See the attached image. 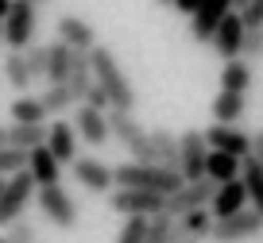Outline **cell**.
Returning a JSON list of instances; mask_svg holds the SVG:
<instances>
[{
    "label": "cell",
    "mask_w": 263,
    "mask_h": 243,
    "mask_svg": "<svg viewBox=\"0 0 263 243\" xmlns=\"http://www.w3.org/2000/svg\"><path fill=\"white\" fill-rule=\"evenodd\" d=\"M93 85V62H89V50H74L70 58V73H66V89L74 97V105H82L85 89Z\"/></svg>",
    "instance_id": "obj_19"
},
{
    "label": "cell",
    "mask_w": 263,
    "mask_h": 243,
    "mask_svg": "<svg viewBox=\"0 0 263 243\" xmlns=\"http://www.w3.org/2000/svg\"><path fill=\"white\" fill-rule=\"evenodd\" d=\"M8 8H12V0H0V24H4V16H8Z\"/></svg>",
    "instance_id": "obj_42"
},
{
    "label": "cell",
    "mask_w": 263,
    "mask_h": 243,
    "mask_svg": "<svg viewBox=\"0 0 263 243\" xmlns=\"http://www.w3.org/2000/svg\"><path fill=\"white\" fill-rule=\"evenodd\" d=\"M248 112L244 93H217L213 97V124H240Z\"/></svg>",
    "instance_id": "obj_21"
},
{
    "label": "cell",
    "mask_w": 263,
    "mask_h": 243,
    "mask_svg": "<svg viewBox=\"0 0 263 243\" xmlns=\"http://www.w3.org/2000/svg\"><path fill=\"white\" fill-rule=\"evenodd\" d=\"M70 166H74V181L85 186L89 193H108L112 189V166H105L101 158H82L78 154Z\"/></svg>",
    "instance_id": "obj_15"
},
{
    "label": "cell",
    "mask_w": 263,
    "mask_h": 243,
    "mask_svg": "<svg viewBox=\"0 0 263 243\" xmlns=\"http://www.w3.org/2000/svg\"><path fill=\"white\" fill-rule=\"evenodd\" d=\"M54 31H58V39H62L70 50H93L97 47V31H93V24L82 19V16H62Z\"/></svg>",
    "instance_id": "obj_17"
},
{
    "label": "cell",
    "mask_w": 263,
    "mask_h": 243,
    "mask_svg": "<svg viewBox=\"0 0 263 243\" xmlns=\"http://www.w3.org/2000/svg\"><path fill=\"white\" fill-rule=\"evenodd\" d=\"M147 224H151L147 216H128L124 228H120V235H116V243H143L147 239Z\"/></svg>",
    "instance_id": "obj_31"
},
{
    "label": "cell",
    "mask_w": 263,
    "mask_h": 243,
    "mask_svg": "<svg viewBox=\"0 0 263 243\" xmlns=\"http://www.w3.org/2000/svg\"><path fill=\"white\" fill-rule=\"evenodd\" d=\"M244 4H248V0H232V12H240V8H244Z\"/></svg>",
    "instance_id": "obj_44"
},
{
    "label": "cell",
    "mask_w": 263,
    "mask_h": 243,
    "mask_svg": "<svg viewBox=\"0 0 263 243\" xmlns=\"http://www.w3.org/2000/svg\"><path fill=\"white\" fill-rule=\"evenodd\" d=\"M74 131H78V139H85L89 147H105L108 143V112H97V108H89V105H78V112H74Z\"/></svg>",
    "instance_id": "obj_11"
},
{
    "label": "cell",
    "mask_w": 263,
    "mask_h": 243,
    "mask_svg": "<svg viewBox=\"0 0 263 243\" xmlns=\"http://www.w3.org/2000/svg\"><path fill=\"white\" fill-rule=\"evenodd\" d=\"M0 243H8V239H0Z\"/></svg>",
    "instance_id": "obj_49"
},
{
    "label": "cell",
    "mask_w": 263,
    "mask_h": 243,
    "mask_svg": "<svg viewBox=\"0 0 263 243\" xmlns=\"http://www.w3.org/2000/svg\"><path fill=\"white\" fill-rule=\"evenodd\" d=\"M27 170H31L35 186H62V162L47 151V143L27 151Z\"/></svg>",
    "instance_id": "obj_18"
},
{
    "label": "cell",
    "mask_w": 263,
    "mask_h": 243,
    "mask_svg": "<svg viewBox=\"0 0 263 243\" xmlns=\"http://www.w3.org/2000/svg\"><path fill=\"white\" fill-rule=\"evenodd\" d=\"M171 243H201L194 232H186L182 224H171Z\"/></svg>",
    "instance_id": "obj_39"
},
{
    "label": "cell",
    "mask_w": 263,
    "mask_h": 243,
    "mask_svg": "<svg viewBox=\"0 0 263 243\" xmlns=\"http://www.w3.org/2000/svg\"><path fill=\"white\" fill-rule=\"evenodd\" d=\"M263 232V216L255 209H244L236 216H224V220H213V232L209 239L213 243H240V239H252V235Z\"/></svg>",
    "instance_id": "obj_9"
},
{
    "label": "cell",
    "mask_w": 263,
    "mask_h": 243,
    "mask_svg": "<svg viewBox=\"0 0 263 243\" xmlns=\"http://www.w3.org/2000/svg\"><path fill=\"white\" fill-rule=\"evenodd\" d=\"M89 62H93V81L108 93V105H112L116 112H132V108H136V93H132V81H128V73L120 70L116 54L108 47H93Z\"/></svg>",
    "instance_id": "obj_1"
},
{
    "label": "cell",
    "mask_w": 263,
    "mask_h": 243,
    "mask_svg": "<svg viewBox=\"0 0 263 243\" xmlns=\"http://www.w3.org/2000/svg\"><path fill=\"white\" fill-rule=\"evenodd\" d=\"M171 224H174V220L166 216V212H163V216H151L147 239H143V243H171Z\"/></svg>",
    "instance_id": "obj_35"
},
{
    "label": "cell",
    "mask_w": 263,
    "mask_h": 243,
    "mask_svg": "<svg viewBox=\"0 0 263 243\" xmlns=\"http://www.w3.org/2000/svg\"><path fill=\"white\" fill-rule=\"evenodd\" d=\"M159 4H174V0H159Z\"/></svg>",
    "instance_id": "obj_47"
},
{
    "label": "cell",
    "mask_w": 263,
    "mask_h": 243,
    "mask_svg": "<svg viewBox=\"0 0 263 243\" xmlns=\"http://www.w3.org/2000/svg\"><path fill=\"white\" fill-rule=\"evenodd\" d=\"M70 58H74V50L66 47L62 39H54L47 47V77L50 85H66V73H70Z\"/></svg>",
    "instance_id": "obj_25"
},
{
    "label": "cell",
    "mask_w": 263,
    "mask_h": 243,
    "mask_svg": "<svg viewBox=\"0 0 263 243\" xmlns=\"http://www.w3.org/2000/svg\"><path fill=\"white\" fill-rule=\"evenodd\" d=\"M205 143L209 151H224V154H236V158H248L252 154V135L236 124H213L205 131Z\"/></svg>",
    "instance_id": "obj_10"
},
{
    "label": "cell",
    "mask_w": 263,
    "mask_h": 243,
    "mask_svg": "<svg viewBox=\"0 0 263 243\" xmlns=\"http://www.w3.org/2000/svg\"><path fill=\"white\" fill-rule=\"evenodd\" d=\"M108 209L120 212V216H163L166 212V197L151 193V189H116L108 197Z\"/></svg>",
    "instance_id": "obj_6"
},
{
    "label": "cell",
    "mask_w": 263,
    "mask_h": 243,
    "mask_svg": "<svg viewBox=\"0 0 263 243\" xmlns=\"http://www.w3.org/2000/svg\"><path fill=\"white\" fill-rule=\"evenodd\" d=\"M35 178H31V170H16V174H8V181H4V189H0V224H16L20 216H24V209L31 205V197H35Z\"/></svg>",
    "instance_id": "obj_3"
},
{
    "label": "cell",
    "mask_w": 263,
    "mask_h": 243,
    "mask_svg": "<svg viewBox=\"0 0 263 243\" xmlns=\"http://www.w3.org/2000/svg\"><path fill=\"white\" fill-rule=\"evenodd\" d=\"M35 27H39L35 4L31 0H12L8 16H4V43H8V50H20V54H24L35 43Z\"/></svg>",
    "instance_id": "obj_4"
},
{
    "label": "cell",
    "mask_w": 263,
    "mask_h": 243,
    "mask_svg": "<svg viewBox=\"0 0 263 243\" xmlns=\"http://www.w3.org/2000/svg\"><path fill=\"white\" fill-rule=\"evenodd\" d=\"M12 124H47V108L39 97H16L12 100Z\"/></svg>",
    "instance_id": "obj_27"
},
{
    "label": "cell",
    "mask_w": 263,
    "mask_h": 243,
    "mask_svg": "<svg viewBox=\"0 0 263 243\" xmlns=\"http://www.w3.org/2000/svg\"><path fill=\"white\" fill-rule=\"evenodd\" d=\"M0 39H4V24H0Z\"/></svg>",
    "instance_id": "obj_46"
},
{
    "label": "cell",
    "mask_w": 263,
    "mask_h": 243,
    "mask_svg": "<svg viewBox=\"0 0 263 243\" xmlns=\"http://www.w3.org/2000/svg\"><path fill=\"white\" fill-rule=\"evenodd\" d=\"M174 8H178L182 16H194V12L201 8V0H174Z\"/></svg>",
    "instance_id": "obj_40"
},
{
    "label": "cell",
    "mask_w": 263,
    "mask_h": 243,
    "mask_svg": "<svg viewBox=\"0 0 263 243\" xmlns=\"http://www.w3.org/2000/svg\"><path fill=\"white\" fill-rule=\"evenodd\" d=\"M27 166V151H16V147H0V178L4 174H16Z\"/></svg>",
    "instance_id": "obj_34"
},
{
    "label": "cell",
    "mask_w": 263,
    "mask_h": 243,
    "mask_svg": "<svg viewBox=\"0 0 263 243\" xmlns=\"http://www.w3.org/2000/svg\"><path fill=\"white\" fill-rule=\"evenodd\" d=\"M217 186L209 178H197V181H186V186H178L171 197H166V216H186V212L194 209H209V201H213Z\"/></svg>",
    "instance_id": "obj_8"
},
{
    "label": "cell",
    "mask_w": 263,
    "mask_h": 243,
    "mask_svg": "<svg viewBox=\"0 0 263 243\" xmlns=\"http://www.w3.org/2000/svg\"><path fill=\"white\" fill-rule=\"evenodd\" d=\"M178 224L186 228V232H194L197 239H205V235L213 232V212L209 209H194V212H186V216H178Z\"/></svg>",
    "instance_id": "obj_29"
},
{
    "label": "cell",
    "mask_w": 263,
    "mask_h": 243,
    "mask_svg": "<svg viewBox=\"0 0 263 243\" xmlns=\"http://www.w3.org/2000/svg\"><path fill=\"white\" fill-rule=\"evenodd\" d=\"M0 147H8V124H0Z\"/></svg>",
    "instance_id": "obj_43"
},
{
    "label": "cell",
    "mask_w": 263,
    "mask_h": 243,
    "mask_svg": "<svg viewBox=\"0 0 263 243\" xmlns=\"http://www.w3.org/2000/svg\"><path fill=\"white\" fill-rule=\"evenodd\" d=\"M0 189H4V181H0Z\"/></svg>",
    "instance_id": "obj_48"
},
{
    "label": "cell",
    "mask_w": 263,
    "mask_h": 243,
    "mask_svg": "<svg viewBox=\"0 0 263 243\" xmlns=\"http://www.w3.org/2000/svg\"><path fill=\"white\" fill-rule=\"evenodd\" d=\"M39 100H43V108H47V116H62L66 108L74 105V97H70V89H66V85H50Z\"/></svg>",
    "instance_id": "obj_30"
},
{
    "label": "cell",
    "mask_w": 263,
    "mask_h": 243,
    "mask_svg": "<svg viewBox=\"0 0 263 243\" xmlns=\"http://www.w3.org/2000/svg\"><path fill=\"white\" fill-rule=\"evenodd\" d=\"M31 4H35V8H39V4H47V0H31Z\"/></svg>",
    "instance_id": "obj_45"
},
{
    "label": "cell",
    "mask_w": 263,
    "mask_h": 243,
    "mask_svg": "<svg viewBox=\"0 0 263 243\" xmlns=\"http://www.w3.org/2000/svg\"><path fill=\"white\" fill-rule=\"evenodd\" d=\"M82 105H89V108H97V112H108V108H112V105H108V93H105V89H101L97 81H93L89 89H85V97H82Z\"/></svg>",
    "instance_id": "obj_38"
},
{
    "label": "cell",
    "mask_w": 263,
    "mask_h": 243,
    "mask_svg": "<svg viewBox=\"0 0 263 243\" xmlns=\"http://www.w3.org/2000/svg\"><path fill=\"white\" fill-rule=\"evenodd\" d=\"M240 58H244V62H255V58H263V27H255V31H248V27H244Z\"/></svg>",
    "instance_id": "obj_33"
},
{
    "label": "cell",
    "mask_w": 263,
    "mask_h": 243,
    "mask_svg": "<svg viewBox=\"0 0 263 243\" xmlns=\"http://www.w3.org/2000/svg\"><path fill=\"white\" fill-rule=\"evenodd\" d=\"M240 43H244V24H240V12H229V16L213 27L209 47H213L224 62H232V58H240Z\"/></svg>",
    "instance_id": "obj_12"
},
{
    "label": "cell",
    "mask_w": 263,
    "mask_h": 243,
    "mask_svg": "<svg viewBox=\"0 0 263 243\" xmlns=\"http://www.w3.org/2000/svg\"><path fill=\"white\" fill-rule=\"evenodd\" d=\"M240 178H244V189H248V201H252V209L263 216V166L252 158V154L240 162Z\"/></svg>",
    "instance_id": "obj_24"
},
{
    "label": "cell",
    "mask_w": 263,
    "mask_h": 243,
    "mask_svg": "<svg viewBox=\"0 0 263 243\" xmlns=\"http://www.w3.org/2000/svg\"><path fill=\"white\" fill-rule=\"evenodd\" d=\"M151 135V151H155V162L159 166H171V170H178V135L166 128H155L147 131Z\"/></svg>",
    "instance_id": "obj_23"
},
{
    "label": "cell",
    "mask_w": 263,
    "mask_h": 243,
    "mask_svg": "<svg viewBox=\"0 0 263 243\" xmlns=\"http://www.w3.org/2000/svg\"><path fill=\"white\" fill-rule=\"evenodd\" d=\"M252 158L263 166V131H255V135H252Z\"/></svg>",
    "instance_id": "obj_41"
},
{
    "label": "cell",
    "mask_w": 263,
    "mask_h": 243,
    "mask_svg": "<svg viewBox=\"0 0 263 243\" xmlns=\"http://www.w3.org/2000/svg\"><path fill=\"white\" fill-rule=\"evenodd\" d=\"M4 77H8V85L16 93H27L31 89V73H27V62H24V54L20 50H12L8 58H4Z\"/></svg>",
    "instance_id": "obj_28"
},
{
    "label": "cell",
    "mask_w": 263,
    "mask_h": 243,
    "mask_svg": "<svg viewBox=\"0 0 263 243\" xmlns=\"http://www.w3.org/2000/svg\"><path fill=\"white\" fill-rule=\"evenodd\" d=\"M112 181L120 189H151V193H163V197H171L178 186H186V178L178 170L155 166V162H124L112 170Z\"/></svg>",
    "instance_id": "obj_2"
},
{
    "label": "cell",
    "mask_w": 263,
    "mask_h": 243,
    "mask_svg": "<svg viewBox=\"0 0 263 243\" xmlns=\"http://www.w3.org/2000/svg\"><path fill=\"white\" fill-rule=\"evenodd\" d=\"M229 12H232V0H201V8L190 16V35H194L197 43H209L213 39V27L221 24Z\"/></svg>",
    "instance_id": "obj_13"
},
{
    "label": "cell",
    "mask_w": 263,
    "mask_h": 243,
    "mask_svg": "<svg viewBox=\"0 0 263 243\" xmlns=\"http://www.w3.org/2000/svg\"><path fill=\"white\" fill-rule=\"evenodd\" d=\"M43 143H47V124H8V147L35 151Z\"/></svg>",
    "instance_id": "obj_22"
},
{
    "label": "cell",
    "mask_w": 263,
    "mask_h": 243,
    "mask_svg": "<svg viewBox=\"0 0 263 243\" xmlns=\"http://www.w3.org/2000/svg\"><path fill=\"white\" fill-rule=\"evenodd\" d=\"M8 243H35V224H27V220H16V224H8V235H4Z\"/></svg>",
    "instance_id": "obj_37"
},
{
    "label": "cell",
    "mask_w": 263,
    "mask_h": 243,
    "mask_svg": "<svg viewBox=\"0 0 263 243\" xmlns=\"http://www.w3.org/2000/svg\"><path fill=\"white\" fill-rule=\"evenodd\" d=\"M240 24H244L248 31L263 27V0H248L244 8H240Z\"/></svg>",
    "instance_id": "obj_36"
},
{
    "label": "cell",
    "mask_w": 263,
    "mask_h": 243,
    "mask_svg": "<svg viewBox=\"0 0 263 243\" xmlns=\"http://www.w3.org/2000/svg\"><path fill=\"white\" fill-rule=\"evenodd\" d=\"M248 209V189H244V178H232L224 186H217L213 201H209V212L213 220H224V216H236V212Z\"/></svg>",
    "instance_id": "obj_14"
},
{
    "label": "cell",
    "mask_w": 263,
    "mask_h": 243,
    "mask_svg": "<svg viewBox=\"0 0 263 243\" xmlns=\"http://www.w3.org/2000/svg\"><path fill=\"white\" fill-rule=\"evenodd\" d=\"M205 158H209L205 131H182L178 135V174L186 181L205 178Z\"/></svg>",
    "instance_id": "obj_7"
},
{
    "label": "cell",
    "mask_w": 263,
    "mask_h": 243,
    "mask_svg": "<svg viewBox=\"0 0 263 243\" xmlns=\"http://www.w3.org/2000/svg\"><path fill=\"white\" fill-rule=\"evenodd\" d=\"M248 85H252V66H248L244 58L224 62V70H221V93H248Z\"/></svg>",
    "instance_id": "obj_26"
},
{
    "label": "cell",
    "mask_w": 263,
    "mask_h": 243,
    "mask_svg": "<svg viewBox=\"0 0 263 243\" xmlns=\"http://www.w3.org/2000/svg\"><path fill=\"white\" fill-rule=\"evenodd\" d=\"M240 162H244V158H236V154L209 151V158H205V178L213 181V186H224V181L240 178Z\"/></svg>",
    "instance_id": "obj_20"
},
{
    "label": "cell",
    "mask_w": 263,
    "mask_h": 243,
    "mask_svg": "<svg viewBox=\"0 0 263 243\" xmlns=\"http://www.w3.org/2000/svg\"><path fill=\"white\" fill-rule=\"evenodd\" d=\"M24 62H27V73L35 77H47V47H39V43H31V47L24 50Z\"/></svg>",
    "instance_id": "obj_32"
},
{
    "label": "cell",
    "mask_w": 263,
    "mask_h": 243,
    "mask_svg": "<svg viewBox=\"0 0 263 243\" xmlns=\"http://www.w3.org/2000/svg\"><path fill=\"white\" fill-rule=\"evenodd\" d=\"M35 201H39V212L54 228L70 232V228L78 224V205H74V197L66 193V186H39L35 189Z\"/></svg>",
    "instance_id": "obj_5"
},
{
    "label": "cell",
    "mask_w": 263,
    "mask_h": 243,
    "mask_svg": "<svg viewBox=\"0 0 263 243\" xmlns=\"http://www.w3.org/2000/svg\"><path fill=\"white\" fill-rule=\"evenodd\" d=\"M47 151L54 154L62 166L78 158V131H74V124H70V120L54 116V124H47Z\"/></svg>",
    "instance_id": "obj_16"
}]
</instances>
